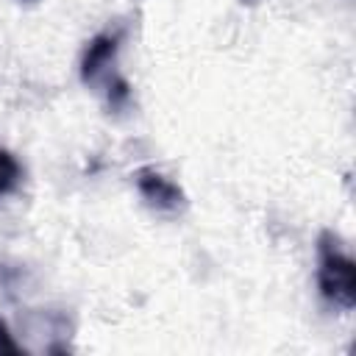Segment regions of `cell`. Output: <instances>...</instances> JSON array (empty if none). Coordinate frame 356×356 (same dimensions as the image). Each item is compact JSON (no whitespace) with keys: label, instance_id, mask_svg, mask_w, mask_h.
I'll return each mask as SVG.
<instances>
[{"label":"cell","instance_id":"cell-2","mask_svg":"<svg viewBox=\"0 0 356 356\" xmlns=\"http://www.w3.org/2000/svg\"><path fill=\"white\" fill-rule=\"evenodd\" d=\"M136 189L145 197V203L156 211H181L186 203L184 189L156 167H139L136 170Z\"/></svg>","mask_w":356,"mask_h":356},{"label":"cell","instance_id":"cell-5","mask_svg":"<svg viewBox=\"0 0 356 356\" xmlns=\"http://www.w3.org/2000/svg\"><path fill=\"white\" fill-rule=\"evenodd\" d=\"M22 345L14 339V334L8 331V325L0 320V353H19Z\"/></svg>","mask_w":356,"mask_h":356},{"label":"cell","instance_id":"cell-6","mask_svg":"<svg viewBox=\"0 0 356 356\" xmlns=\"http://www.w3.org/2000/svg\"><path fill=\"white\" fill-rule=\"evenodd\" d=\"M25 3H33V0H25Z\"/></svg>","mask_w":356,"mask_h":356},{"label":"cell","instance_id":"cell-3","mask_svg":"<svg viewBox=\"0 0 356 356\" xmlns=\"http://www.w3.org/2000/svg\"><path fill=\"white\" fill-rule=\"evenodd\" d=\"M117 47H120V36L117 33H100L95 36L86 50H83V58H81V78L86 83H95L114 61L117 56Z\"/></svg>","mask_w":356,"mask_h":356},{"label":"cell","instance_id":"cell-4","mask_svg":"<svg viewBox=\"0 0 356 356\" xmlns=\"http://www.w3.org/2000/svg\"><path fill=\"white\" fill-rule=\"evenodd\" d=\"M19 184H22V167H19V161L8 150L0 147V195L14 192Z\"/></svg>","mask_w":356,"mask_h":356},{"label":"cell","instance_id":"cell-1","mask_svg":"<svg viewBox=\"0 0 356 356\" xmlns=\"http://www.w3.org/2000/svg\"><path fill=\"white\" fill-rule=\"evenodd\" d=\"M317 286L328 303H334L339 309L356 306V264L337 245V239L331 234H323V239H320Z\"/></svg>","mask_w":356,"mask_h":356}]
</instances>
